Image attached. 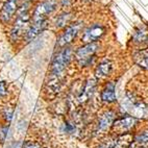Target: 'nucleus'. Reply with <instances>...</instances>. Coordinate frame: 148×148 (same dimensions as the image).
I'll return each mask as SVG.
<instances>
[{
	"label": "nucleus",
	"mask_w": 148,
	"mask_h": 148,
	"mask_svg": "<svg viewBox=\"0 0 148 148\" xmlns=\"http://www.w3.org/2000/svg\"><path fill=\"white\" fill-rule=\"evenodd\" d=\"M72 56H73L72 49L70 47H68V46H66L53 58L52 68H51L50 86L52 88H54L56 90L58 89L64 71H65L66 67L68 66V64L71 61Z\"/></svg>",
	"instance_id": "nucleus-1"
},
{
	"label": "nucleus",
	"mask_w": 148,
	"mask_h": 148,
	"mask_svg": "<svg viewBox=\"0 0 148 148\" xmlns=\"http://www.w3.org/2000/svg\"><path fill=\"white\" fill-rule=\"evenodd\" d=\"M28 2H24L23 6L20 8L19 15L17 17L15 24H14L13 29L11 32V39L12 41H17L19 38L23 34L24 30L28 25L29 22V14H28Z\"/></svg>",
	"instance_id": "nucleus-2"
},
{
	"label": "nucleus",
	"mask_w": 148,
	"mask_h": 148,
	"mask_svg": "<svg viewBox=\"0 0 148 148\" xmlns=\"http://www.w3.org/2000/svg\"><path fill=\"white\" fill-rule=\"evenodd\" d=\"M99 45L98 43H88L84 46L79 47L75 52V58L79 66L87 67L90 64H92L93 60L95 58V54L97 53Z\"/></svg>",
	"instance_id": "nucleus-3"
},
{
	"label": "nucleus",
	"mask_w": 148,
	"mask_h": 148,
	"mask_svg": "<svg viewBox=\"0 0 148 148\" xmlns=\"http://www.w3.org/2000/svg\"><path fill=\"white\" fill-rule=\"evenodd\" d=\"M137 124V119L132 116H126L114 121L112 125V130L117 136L128 134Z\"/></svg>",
	"instance_id": "nucleus-4"
},
{
	"label": "nucleus",
	"mask_w": 148,
	"mask_h": 148,
	"mask_svg": "<svg viewBox=\"0 0 148 148\" xmlns=\"http://www.w3.org/2000/svg\"><path fill=\"white\" fill-rule=\"evenodd\" d=\"M56 8V0H44L39 3L32 15V22L46 20L49 14L52 13Z\"/></svg>",
	"instance_id": "nucleus-5"
},
{
	"label": "nucleus",
	"mask_w": 148,
	"mask_h": 148,
	"mask_svg": "<svg viewBox=\"0 0 148 148\" xmlns=\"http://www.w3.org/2000/svg\"><path fill=\"white\" fill-rule=\"evenodd\" d=\"M82 22H76V23L72 24L70 26H68L66 29H65V32L61 34V37L58 38V47H66L68 44L72 42V41L75 39L79 30L82 29Z\"/></svg>",
	"instance_id": "nucleus-6"
},
{
	"label": "nucleus",
	"mask_w": 148,
	"mask_h": 148,
	"mask_svg": "<svg viewBox=\"0 0 148 148\" xmlns=\"http://www.w3.org/2000/svg\"><path fill=\"white\" fill-rule=\"evenodd\" d=\"M106 32V28L100 25V24H94L92 26H90L89 28L84 32L82 36V42L88 44V43H94L100 39L103 34Z\"/></svg>",
	"instance_id": "nucleus-7"
},
{
	"label": "nucleus",
	"mask_w": 148,
	"mask_h": 148,
	"mask_svg": "<svg viewBox=\"0 0 148 148\" xmlns=\"http://www.w3.org/2000/svg\"><path fill=\"white\" fill-rule=\"evenodd\" d=\"M18 1L19 0H6L5 3L3 4L0 12V20L3 23L10 22L15 13L18 11Z\"/></svg>",
	"instance_id": "nucleus-8"
},
{
	"label": "nucleus",
	"mask_w": 148,
	"mask_h": 148,
	"mask_svg": "<svg viewBox=\"0 0 148 148\" xmlns=\"http://www.w3.org/2000/svg\"><path fill=\"white\" fill-rule=\"evenodd\" d=\"M115 116L116 115L113 111H106V113H103L98 121V130L106 132L110 127H112L115 121Z\"/></svg>",
	"instance_id": "nucleus-9"
},
{
	"label": "nucleus",
	"mask_w": 148,
	"mask_h": 148,
	"mask_svg": "<svg viewBox=\"0 0 148 148\" xmlns=\"http://www.w3.org/2000/svg\"><path fill=\"white\" fill-rule=\"evenodd\" d=\"M47 24H48L47 19H46V20H42V21L34 22V24L29 27L28 30L26 32V36H25L26 40L32 41V39H34L38 34H40L41 32L47 27Z\"/></svg>",
	"instance_id": "nucleus-10"
},
{
	"label": "nucleus",
	"mask_w": 148,
	"mask_h": 148,
	"mask_svg": "<svg viewBox=\"0 0 148 148\" xmlns=\"http://www.w3.org/2000/svg\"><path fill=\"white\" fill-rule=\"evenodd\" d=\"M95 88H96V79L90 78V79L87 82V84H86L82 94H80L79 97H78V100H79L80 102H85V101H87L88 99L94 94Z\"/></svg>",
	"instance_id": "nucleus-11"
},
{
	"label": "nucleus",
	"mask_w": 148,
	"mask_h": 148,
	"mask_svg": "<svg viewBox=\"0 0 148 148\" xmlns=\"http://www.w3.org/2000/svg\"><path fill=\"white\" fill-rule=\"evenodd\" d=\"M101 99L104 102L112 103L116 101V92H115V84L114 82H108L103 89L101 93Z\"/></svg>",
	"instance_id": "nucleus-12"
},
{
	"label": "nucleus",
	"mask_w": 148,
	"mask_h": 148,
	"mask_svg": "<svg viewBox=\"0 0 148 148\" xmlns=\"http://www.w3.org/2000/svg\"><path fill=\"white\" fill-rule=\"evenodd\" d=\"M112 71V63L108 61L102 62V63L99 64V66L96 68L95 74L96 76L99 77V78H104V77H108Z\"/></svg>",
	"instance_id": "nucleus-13"
},
{
	"label": "nucleus",
	"mask_w": 148,
	"mask_h": 148,
	"mask_svg": "<svg viewBox=\"0 0 148 148\" xmlns=\"http://www.w3.org/2000/svg\"><path fill=\"white\" fill-rule=\"evenodd\" d=\"M71 20V14L70 13H64L62 15L58 17L56 21V26L58 27V28H61V27H64L66 26L67 24L70 22Z\"/></svg>",
	"instance_id": "nucleus-14"
},
{
	"label": "nucleus",
	"mask_w": 148,
	"mask_h": 148,
	"mask_svg": "<svg viewBox=\"0 0 148 148\" xmlns=\"http://www.w3.org/2000/svg\"><path fill=\"white\" fill-rule=\"evenodd\" d=\"M147 54L144 51H140L135 54V62L140 67H146L147 66Z\"/></svg>",
	"instance_id": "nucleus-15"
},
{
	"label": "nucleus",
	"mask_w": 148,
	"mask_h": 148,
	"mask_svg": "<svg viewBox=\"0 0 148 148\" xmlns=\"http://www.w3.org/2000/svg\"><path fill=\"white\" fill-rule=\"evenodd\" d=\"M135 141L136 143H138V144H140L142 146H148V130L144 132L141 135L137 136L135 138Z\"/></svg>",
	"instance_id": "nucleus-16"
},
{
	"label": "nucleus",
	"mask_w": 148,
	"mask_h": 148,
	"mask_svg": "<svg viewBox=\"0 0 148 148\" xmlns=\"http://www.w3.org/2000/svg\"><path fill=\"white\" fill-rule=\"evenodd\" d=\"M98 148H117L115 138H113V139H108V140H106L104 142H102L100 145L98 146Z\"/></svg>",
	"instance_id": "nucleus-17"
},
{
	"label": "nucleus",
	"mask_w": 148,
	"mask_h": 148,
	"mask_svg": "<svg viewBox=\"0 0 148 148\" xmlns=\"http://www.w3.org/2000/svg\"><path fill=\"white\" fill-rule=\"evenodd\" d=\"M136 42L140 43V42H143V41L146 39V32H136L135 37H134Z\"/></svg>",
	"instance_id": "nucleus-18"
},
{
	"label": "nucleus",
	"mask_w": 148,
	"mask_h": 148,
	"mask_svg": "<svg viewBox=\"0 0 148 148\" xmlns=\"http://www.w3.org/2000/svg\"><path fill=\"white\" fill-rule=\"evenodd\" d=\"M8 94V86H6L5 82L0 80V98L5 96Z\"/></svg>",
	"instance_id": "nucleus-19"
},
{
	"label": "nucleus",
	"mask_w": 148,
	"mask_h": 148,
	"mask_svg": "<svg viewBox=\"0 0 148 148\" xmlns=\"http://www.w3.org/2000/svg\"><path fill=\"white\" fill-rule=\"evenodd\" d=\"M8 126H3L0 128V140H1V142H3V141L5 140L6 136H8Z\"/></svg>",
	"instance_id": "nucleus-20"
},
{
	"label": "nucleus",
	"mask_w": 148,
	"mask_h": 148,
	"mask_svg": "<svg viewBox=\"0 0 148 148\" xmlns=\"http://www.w3.org/2000/svg\"><path fill=\"white\" fill-rule=\"evenodd\" d=\"M23 148H42L40 145H38L37 143H32V142H26L24 144Z\"/></svg>",
	"instance_id": "nucleus-21"
},
{
	"label": "nucleus",
	"mask_w": 148,
	"mask_h": 148,
	"mask_svg": "<svg viewBox=\"0 0 148 148\" xmlns=\"http://www.w3.org/2000/svg\"><path fill=\"white\" fill-rule=\"evenodd\" d=\"M12 115H13V110H10V108H5V112H4V116H5V119L8 120V122L11 121Z\"/></svg>",
	"instance_id": "nucleus-22"
},
{
	"label": "nucleus",
	"mask_w": 148,
	"mask_h": 148,
	"mask_svg": "<svg viewBox=\"0 0 148 148\" xmlns=\"http://www.w3.org/2000/svg\"><path fill=\"white\" fill-rule=\"evenodd\" d=\"M30 0H24V2H29Z\"/></svg>",
	"instance_id": "nucleus-23"
},
{
	"label": "nucleus",
	"mask_w": 148,
	"mask_h": 148,
	"mask_svg": "<svg viewBox=\"0 0 148 148\" xmlns=\"http://www.w3.org/2000/svg\"><path fill=\"white\" fill-rule=\"evenodd\" d=\"M85 1H92V0H85Z\"/></svg>",
	"instance_id": "nucleus-24"
},
{
	"label": "nucleus",
	"mask_w": 148,
	"mask_h": 148,
	"mask_svg": "<svg viewBox=\"0 0 148 148\" xmlns=\"http://www.w3.org/2000/svg\"><path fill=\"white\" fill-rule=\"evenodd\" d=\"M141 148H145V147H141Z\"/></svg>",
	"instance_id": "nucleus-25"
}]
</instances>
